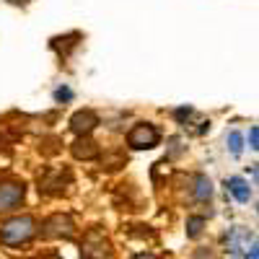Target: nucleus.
Masks as SVG:
<instances>
[{"label":"nucleus","instance_id":"f257e3e1","mask_svg":"<svg viewBox=\"0 0 259 259\" xmlns=\"http://www.w3.org/2000/svg\"><path fill=\"white\" fill-rule=\"evenodd\" d=\"M36 233V223L31 215H18V218H11L0 226V244L6 246H21L34 239Z\"/></svg>","mask_w":259,"mask_h":259},{"label":"nucleus","instance_id":"f03ea898","mask_svg":"<svg viewBox=\"0 0 259 259\" xmlns=\"http://www.w3.org/2000/svg\"><path fill=\"white\" fill-rule=\"evenodd\" d=\"M80 256L83 259H112L114 256V249L112 244L104 239L101 233H89L85 236V241H83V249H80Z\"/></svg>","mask_w":259,"mask_h":259},{"label":"nucleus","instance_id":"7ed1b4c3","mask_svg":"<svg viewBox=\"0 0 259 259\" xmlns=\"http://www.w3.org/2000/svg\"><path fill=\"white\" fill-rule=\"evenodd\" d=\"M41 236H45V239H73L75 226L70 221V215H52V218L41 226Z\"/></svg>","mask_w":259,"mask_h":259},{"label":"nucleus","instance_id":"20e7f679","mask_svg":"<svg viewBox=\"0 0 259 259\" xmlns=\"http://www.w3.org/2000/svg\"><path fill=\"white\" fill-rule=\"evenodd\" d=\"M24 184L18 182H6L0 184V212H8V210H16L24 200Z\"/></svg>","mask_w":259,"mask_h":259},{"label":"nucleus","instance_id":"39448f33","mask_svg":"<svg viewBox=\"0 0 259 259\" xmlns=\"http://www.w3.org/2000/svg\"><path fill=\"white\" fill-rule=\"evenodd\" d=\"M127 143L133 148H153L158 143V130L153 124H138L133 133L127 135Z\"/></svg>","mask_w":259,"mask_h":259},{"label":"nucleus","instance_id":"423d86ee","mask_svg":"<svg viewBox=\"0 0 259 259\" xmlns=\"http://www.w3.org/2000/svg\"><path fill=\"white\" fill-rule=\"evenodd\" d=\"M99 124V117L94 114V112H78V114H73V119H70V127H73V133H78V135H89L91 130Z\"/></svg>","mask_w":259,"mask_h":259},{"label":"nucleus","instance_id":"0eeeda50","mask_svg":"<svg viewBox=\"0 0 259 259\" xmlns=\"http://www.w3.org/2000/svg\"><path fill=\"white\" fill-rule=\"evenodd\" d=\"M226 189L233 194L239 202H249V197H251V189H249V184L244 182V179H239V177H233V179H228L226 182Z\"/></svg>","mask_w":259,"mask_h":259},{"label":"nucleus","instance_id":"6e6552de","mask_svg":"<svg viewBox=\"0 0 259 259\" xmlns=\"http://www.w3.org/2000/svg\"><path fill=\"white\" fill-rule=\"evenodd\" d=\"M73 153H75V158H96L99 156V148L91 140H78L73 145Z\"/></svg>","mask_w":259,"mask_h":259},{"label":"nucleus","instance_id":"1a4fd4ad","mask_svg":"<svg viewBox=\"0 0 259 259\" xmlns=\"http://www.w3.org/2000/svg\"><path fill=\"white\" fill-rule=\"evenodd\" d=\"M210 194H212V184L207 177H197V187H194V197L197 200H210Z\"/></svg>","mask_w":259,"mask_h":259},{"label":"nucleus","instance_id":"9d476101","mask_svg":"<svg viewBox=\"0 0 259 259\" xmlns=\"http://www.w3.org/2000/svg\"><path fill=\"white\" fill-rule=\"evenodd\" d=\"M202 226H205V218H200V215L197 218H189L187 221V236L189 239H197V236L202 233Z\"/></svg>","mask_w":259,"mask_h":259},{"label":"nucleus","instance_id":"9b49d317","mask_svg":"<svg viewBox=\"0 0 259 259\" xmlns=\"http://www.w3.org/2000/svg\"><path fill=\"white\" fill-rule=\"evenodd\" d=\"M228 148H231L233 156L241 153V135H239V133H231V135H228Z\"/></svg>","mask_w":259,"mask_h":259},{"label":"nucleus","instance_id":"f8f14e48","mask_svg":"<svg viewBox=\"0 0 259 259\" xmlns=\"http://www.w3.org/2000/svg\"><path fill=\"white\" fill-rule=\"evenodd\" d=\"M249 148H251V150L259 148V130H256V127H251V133H249Z\"/></svg>","mask_w":259,"mask_h":259},{"label":"nucleus","instance_id":"ddd939ff","mask_svg":"<svg viewBox=\"0 0 259 259\" xmlns=\"http://www.w3.org/2000/svg\"><path fill=\"white\" fill-rule=\"evenodd\" d=\"M55 96H57L60 101H62V99H70V91H68V89H60V91H57Z\"/></svg>","mask_w":259,"mask_h":259},{"label":"nucleus","instance_id":"4468645a","mask_svg":"<svg viewBox=\"0 0 259 259\" xmlns=\"http://www.w3.org/2000/svg\"><path fill=\"white\" fill-rule=\"evenodd\" d=\"M249 259H259V251H256V244H251V249H249Z\"/></svg>","mask_w":259,"mask_h":259},{"label":"nucleus","instance_id":"2eb2a0df","mask_svg":"<svg viewBox=\"0 0 259 259\" xmlns=\"http://www.w3.org/2000/svg\"><path fill=\"white\" fill-rule=\"evenodd\" d=\"M135 259H158V256H153V254H138Z\"/></svg>","mask_w":259,"mask_h":259}]
</instances>
